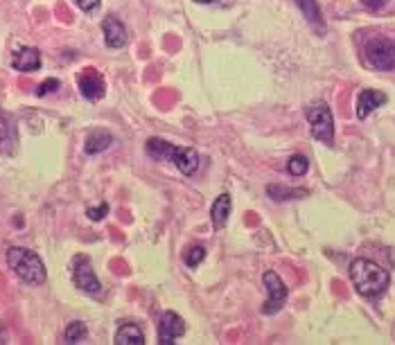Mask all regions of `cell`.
<instances>
[{
    "label": "cell",
    "instance_id": "6da1fadb",
    "mask_svg": "<svg viewBox=\"0 0 395 345\" xmlns=\"http://www.w3.org/2000/svg\"><path fill=\"white\" fill-rule=\"evenodd\" d=\"M350 278H353L357 293L364 298L382 296V293L389 289V282H391L389 271L371 260H364V257L353 260V264H350Z\"/></svg>",
    "mask_w": 395,
    "mask_h": 345
},
{
    "label": "cell",
    "instance_id": "7a4b0ae2",
    "mask_svg": "<svg viewBox=\"0 0 395 345\" xmlns=\"http://www.w3.org/2000/svg\"><path fill=\"white\" fill-rule=\"evenodd\" d=\"M7 264H10V269L28 284H43L48 278L41 257L34 251H30V248L12 246L10 251H7Z\"/></svg>",
    "mask_w": 395,
    "mask_h": 345
},
{
    "label": "cell",
    "instance_id": "3957f363",
    "mask_svg": "<svg viewBox=\"0 0 395 345\" xmlns=\"http://www.w3.org/2000/svg\"><path fill=\"white\" fill-rule=\"evenodd\" d=\"M307 122H310L312 136L323 144L334 142V118L332 111L325 104H316L312 109H307Z\"/></svg>",
    "mask_w": 395,
    "mask_h": 345
},
{
    "label": "cell",
    "instance_id": "277c9868",
    "mask_svg": "<svg viewBox=\"0 0 395 345\" xmlns=\"http://www.w3.org/2000/svg\"><path fill=\"white\" fill-rule=\"evenodd\" d=\"M366 59L375 71H393L395 68V43L389 39H373L366 43Z\"/></svg>",
    "mask_w": 395,
    "mask_h": 345
},
{
    "label": "cell",
    "instance_id": "5b68a950",
    "mask_svg": "<svg viewBox=\"0 0 395 345\" xmlns=\"http://www.w3.org/2000/svg\"><path fill=\"white\" fill-rule=\"evenodd\" d=\"M73 280H75V287L82 289L86 293H100L102 291V284L98 280L95 271L89 262L86 255H77L75 262H73Z\"/></svg>",
    "mask_w": 395,
    "mask_h": 345
},
{
    "label": "cell",
    "instance_id": "8992f818",
    "mask_svg": "<svg viewBox=\"0 0 395 345\" xmlns=\"http://www.w3.org/2000/svg\"><path fill=\"white\" fill-rule=\"evenodd\" d=\"M185 334L183 318L174 312H165L158 321V343L160 345H174Z\"/></svg>",
    "mask_w": 395,
    "mask_h": 345
},
{
    "label": "cell",
    "instance_id": "52a82bcc",
    "mask_svg": "<svg viewBox=\"0 0 395 345\" xmlns=\"http://www.w3.org/2000/svg\"><path fill=\"white\" fill-rule=\"evenodd\" d=\"M264 284H267V289H269V300L264 303L262 314H276L287 300V287H285V282L280 280V275L273 271L264 273Z\"/></svg>",
    "mask_w": 395,
    "mask_h": 345
},
{
    "label": "cell",
    "instance_id": "ba28073f",
    "mask_svg": "<svg viewBox=\"0 0 395 345\" xmlns=\"http://www.w3.org/2000/svg\"><path fill=\"white\" fill-rule=\"evenodd\" d=\"M77 84H80V93L91 102L102 100V97H104V93H107L104 80H102V75L98 71H84L80 75V82H77Z\"/></svg>",
    "mask_w": 395,
    "mask_h": 345
},
{
    "label": "cell",
    "instance_id": "9c48e42d",
    "mask_svg": "<svg viewBox=\"0 0 395 345\" xmlns=\"http://www.w3.org/2000/svg\"><path fill=\"white\" fill-rule=\"evenodd\" d=\"M102 32H104V41L109 48H125L127 46V30L120 19H116V16H107L104 23H102Z\"/></svg>",
    "mask_w": 395,
    "mask_h": 345
},
{
    "label": "cell",
    "instance_id": "30bf717a",
    "mask_svg": "<svg viewBox=\"0 0 395 345\" xmlns=\"http://www.w3.org/2000/svg\"><path fill=\"white\" fill-rule=\"evenodd\" d=\"M386 104V95L382 91H373V88H366L359 93L357 97V118L364 120L373 113L375 109H380Z\"/></svg>",
    "mask_w": 395,
    "mask_h": 345
},
{
    "label": "cell",
    "instance_id": "8fae6325",
    "mask_svg": "<svg viewBox=\"0 0 395 345\" xmlns=\"http://www.w3.org/2000/svg\"><path fill=\"white\" fill-rule=\"evenodd\" d=\"M174 167L185 176H192L196 169H199V153L192 147H178L176 156H174Z\"/></svg>",
    "mask_w": 395,
    "mask_h": 345
},
{
    "label": "cell",
    "instance_id": "7c38bea8",
    "mask_svg": "<svg viewBox=\"0 0 395 345\" xmlns=\"http://www.w3.org/2000/svg\"><path fill=\"white\" fill-rule=\"evenodd\" d=\"M12 66L21 73H34L41 68V53L37 48H21L19 53L14 55Z\"/></svg>",
    "mask_w": 395,
    "mask_h": 345
},
{
    "label": "cell",
    "instance_id": "4fadbf2b",
    "mask_svg": "<svg viewBox=\"0 0 395 345\" xmlns=\"http://www.w3.org/2000/svg\"><path fill=\"white\" fill-rule=\"evenodd\" d=\"M176 144H172L167 140H160V138H149L147 144H145V151H147V156L154 158V160H165V162H172L176 156Z\"/></svg>",
    "mask_w": 395,
    "mask_h": 345
},
{
    "label": "cell",
    "instance_id": "5bb4252c",
    "mask_svg": "<svg viewBox=\"0 0 395 345\" xmlns=\"http://www.w3.org/2000/svg\"><path fill=\"white\" fill-rule=\"evenodd\" d=\"M145 334L136 323H122L116 332V345H143Z\"/></svg>",
    "mask_w": 395,
    "mask_h": 345
},
{
    "label": "cell",
    "instance_id": "9a60e30c",
    "mask_svg": "<svg viewBox=\"0 0 395 345\" xmlns=\"http://www.w3.org/2000/svg\"><path fill=\"white\" fill-rule=\"evenodd\" d=\"M111 142H113V136H111L109 131H93V133H89V138H86L84 149L89 156H95V153L107 151L111 147Z\"/></svg>",
    "mask_w": 395,
    "mask_h": 345
},
{
    "label": "cell",
    "instance_id": "2e32d148",
    "mask_svg": "<svg viewBox=\"0 0 395 345\" xmlns=\"http://www.w3.org/2000/svg\"><path fill=\"white\" fill-rule=\"evenodd\" d=\"M228 214H230V194H219L217 199H214L212 203V210H210V217H212V223H214V228H221V226H226V221H228Z\"/></svg>",
    "mask_w": 395,
    "mask_h": 345
},
{
    "label": "cell",
    "instance_id": "e0dca14e",
    "mask_svg": "<svg viewBox=\"0 0 395 345\" xmlns=\"http://www.w3.org/2000/svg\"><path fill=\"white\" fill-rule=\"evenodd\" d=\"M294 3L298 5V10L303 12L307 21L316 25V28H323V14H321V7L316 0H294Z\"/></svg>",
    "mask_w": 395,
    "mask_h": 345
},
{
    "label": "cell",
    "instance_id": "ac0fdd59",
    "mask_svg": "<svg viewBox=\"0 0 395 345\" xmlns=\"http://www.w3.org/2000/svg\"><path fill=\"white\" fill-rule=\"evenodd\" d=\"M267 194L273 201H285V199H296V196H305L307 192H298V189H287L282 185H269Z\"/></svg>",
    "mask_w": 395,
    "mask_h": 345
},
{
    "label": "cell",
    "instance_id": "d6986e66",
    "mask_svg": "<svg viewBox=\"0 0 395 345\" xmlns=\"http://www.w3.org/2000/svg\"><path fill=\"white\" fill-rule=\"evenodd\" d=\"M86 325L84 323H71L66 327V334H64V339H66V343H80V341H84L86 339Z\"/></svg>",
    "mask_w": 395,
    "mask_h": 345
},
{
    "label": "cell",
    "instance_id": "ffe728a7",
    "mask_svg": "<svg viewBox=\"0 0 395 345\" xmlns=\"http://www.w3.org/2000/svg\"><path fill=\"white\" fill-rule=\"evenodd\" d=\"M307 169H310V162L305 156H291L287 160V171L291 176H303Z\"/></svg>",
    "mask_w": 395,
    "mask_h": 345
},
{
    "label": "cell",
    "instance_id": "44dd1931",
    "mask_svg": "<svg viewBox=\"0 0 395 345\" xmlns=\"http://www.w3.org/2000/svg\"><path fill=\"white\" fill-rule=\"evenodd\" d=\"M203 257H205V248H203V246H192L190 251L185 253V264L192 266V269H194V266L201 264Z\"/></svg>",
    "mask_w": 395,
    "mask_h": 345
},
{
    "label": "cell",
    "instance_id": "7402d4cb",
    "mask_svg": "<svg viewBox=\"0 0 395 345\" xmlns=\"http://www.w3.org/2000/svg\"><path fill=\"white\" fill-rule=\"evenodd\" d=\"M109 214V205L107 203H100V205H95V208H89L86 210V217L89 219H93V221H102Z\"/></svg>",
    "mask_w": 395,
    "mask_h": 345
},
{
    "label": "cell",
    "instance_id": "603a6c76",
    "mask_svg": "<svg viewBox=\"0 0 395 345\" xmlns=\"http://www.w3.org/2000/svg\"><path fill=\"white\" fill-rule=\"evenodd\" d=\"M57 88H59V80H46L37 88V95H39V97H46L48 93H55Z\"/></svg>",
    "mask_w": 395,
    "mask_h": 345
},
{
    "label": "cell",
    "instance_id": "cb8c5ba5",
    "mask_svg": "<svg viewBox=\"0 0 395 345\" xmlns=\"http://www.w3.org/2000/svg\"><path fill=\"white\" fill-rule=\"evenodd\" d=\"M73 3L80 7V10H84V12H93L100 5V0H73Z\"/></svg>",
    "mask_w": 395,
    "mask_h": 345
},
{
    "label": "cell",
    "instance_id": "d4e9b609",
    "mask_svg": "<svg viewBox=\"0 0 395 345\" xmlns=\"http://www.w3.org/2000/svg\"><path fill=\"white\" fill-rule=\"evenodd\" d=\"M362 3H364L366 7H371V10H380V7H384L386 0H362Z\"/></svg>",
    "mask_w": 395,
    "mask_h": 345
},
{
    "label": "cell",
    "instance_id": "484cf974",
    "mask_svg": "<svg viewBox=\"0 0 395 345\" xmlns=\"http://www.w3.org/2000/svg\"><path fill=\"white\" fill-rule=\"evenodd\" d=\"M5 136H7V120L3 113H0V140H3Z\"/></svg>",
    "mask_w": 395,
    "mask_h": 345
},
{
    "label": "cell",
    "instance_id": "4316f807",
    "mask_svg": "<svg viewBox=\"0 0 395 345\" xmlns=\"http://www.w3.org/2000/svg\"><path fill=\"white\" fill-rule=\"evenodd\" d=\"M194 3H201V5H210V3H217V0H194Z\"/></svg>",
    "mask_w": 395,
    "mask_h": 345
}]
</instances>
